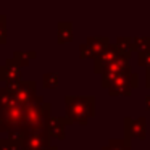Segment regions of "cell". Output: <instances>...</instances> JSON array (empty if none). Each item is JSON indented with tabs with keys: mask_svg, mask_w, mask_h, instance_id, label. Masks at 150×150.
Segmentation results:
<instances>
[{
	"mask_svg": "<svg viewBox=\"0 0 150 150\" xmlns=\"http://www.w3.org/2000/svg\"><path fill=\"white\" fill-rule=\"evenodd\" d=\"M65 111L68 124H87L95 116L94 95H65Z\"/></svg>",
	"mask_w": 150,
	"mask_h": 150,
	"instance_id": "6da1fadb",
	"label": "cell"
},
{
	"mask_svg": "<svg viewBox=\"0 0 150 150\" xmlns=\"http://www.w3.org/2000/svg\"><path fill=\"white\" fill-rule=\"evenodd\" d=\"M50 108H52V105L47 103L42 95H36L29 103L23 107V129H45L47 120L52 116Z\"/></svg>",
	"mask_w": 150,
	"mask_h": 150,
	"instance_id": "7a4b0ae2",
	"label": "cell"
},
{
	"mask_svg": "<svg viewBox=\"0 0 150 150\" xmlns=\"http://www.w3.org/2000/svg\"><path fill=\"white\" fill-rule=\"evenodd\" d=\"M137 87H139V74L129 71V73H123V74L116 76L108 84L107 91L111 97H116V95H131L132 91Z\"/></svg>",
	"mask_w": 150,
	"mask_h": 150,
	"instance_id": "3957f363",
	"label": "cell"
},
{
	"mask_svg": "<svg viewBox=\"0 0 150 150\" xmlns=\"http://www.w3.org/2000/svg\"><path fill=\"white\" fill-rule=\"evenodd\" d=\"M50 145V137L45 129L24 131V136L20 142V150H47Z\"/></svg>",
	"mask_w": 150,
	"mask_h": 150,
	"instance_id": "277c9868",
	"label": "cell"
},
{
	"mask_svg": "<svg viewBox=\"0 0 150 150\" xmlns=\"http://www.w3.org/2000/svg\"><path fill=\"white\" fill-rule=\"evenodd\" d=\"M131 71V65H129V58L123 55H118L107 68L102 71V87L107 89L108 84L113 81L116 76L123 74V73H129Z\"/></svg>",
	"mask_w": 150,
	"mask_h": 150,
	"instance_id": "5b68a950",
	"label": "cell"
},
{
	"mask_svg": "<svg viewBox=\"0 0 150 150\" xmlns=\"http://www.w3.org/2000/svg\"><path fill=\"white\" fill-rule=\"evenodd\" d=\"M123 127H124V139L123 140L126 144H129V145H131L132 137L140 139V140H144L147 137V120L144 116L136 118V120L126 116L123 120Z\"/></svg>",
	"mask_w": 150,
	"mask_h": 150,
	"instance_id": "8992f818",
	"label": "cell"
},
{
	"mask_svg": "<svg viewBox=\"0 0 150 150\" xmlns=\"http://www.w3.org/2000/svg\"><path fill=\"white\" fill-rule=\"evenodd\" d=\"M108 45H110V40H108L107 36L87 37L86 42L79 45V57H81V58H95V57L100 55Z\"/></svg>",
	"mask_w": 150,
	"mask_h": 150,
	"instance_id": "52a82bcc",
	"label": "cell"
},
{
	"mask_svg": "<svg viewBox=\"0 0 150 150\" xmlns=\"http://www.w3.org/2000/svg\"><path fill=\"white\" fill-rule=\"evenodd\" d=\"M0 81L5 84L21 81V66L13 58H7L4 65H0Z\"/></svg>",
	"mask_w": 150,
	"mask_h": 150,
	"instance_id": "ba28073f",
	"label": "cell"
},
{
	"mask_svg": "<svg viewBox=\"0 0 150 150\" xmlns=\"http://www.w3.org/2000/svg\"><path fill=\"white\" fill-rule=\"evenodd\" d=\"M37 95V82L36 81H20L18 91L15 92V100L20 105H26Z\"/></svg>",
	"mask_w": 150,
	"mask_h": 150,
	"instance_id": "9c48e42d",
	"label": "cell"
},
{
	"mask_svg": "<svg viewBox=\"0 0 150 150\" xmlns=\"http://www.w3.org/2000/svg\"><path fill=\"white\" fill-rule=\"evenodd\" d=\"M66 126H68L66 118L50 116L49 120H47L45 131H47V134H49L50 139H60V140H63V139H65V132H66Z\"/></svg>",
	"mask_w": 150,
	"mask_h": 150,
	"instance_id": "30bf717a",
	"label": "cell"
},
{
	"mask_svg": "<svg viewBox=\"0 0 150 150\" xmlns=\"http://www.w3.org/2000/svg\"><path fill=\"white\" fill-rule=\"evenodd\" d=\"M118 55H120V53H118L116 47H115L113 44H110L100 55H97L94 58V71L97 73V74H102V71H103Z\"/></svg>",
	"mask_w": 150,
	"mask_h": 150,
	"instance_id": "8fae6325",
	"label": "cell"
},
{
	"mask_svg": "<svg viewBox=\"0 0 150 150\" xmlns=\"http://www.w3.org/2000/svg\"><path fill=\"white\" fill-rule=\"evenodd\" d=\"M73 40V23L71 21H58L57 23V42L68 44Z\"/></svg>",
	"mask_w": 150,
	"mask_h": 150,
	"instance_id": "7c38bea8",
	"label": "cell"
},
{
	"mask_svg": "<svg viewBox=\"0 0 150 150\" xmlns=\"http://www.w3.org/2000/svg\"><path fill=\"white\" fill-rule=\"evenodd\" d=\"M116 47L118 53L123 57H131V52H132V37H116V42L113 44Z\"/></svg>",
	"mask_w": 150,
	"mask_h": 150,
	"instance_id": "4fadbf2b",
	"label": "cell"
},
{
	"mask_svg": "<svg viewBox=\"0 0 150 150\" xmlns=\"http://www.w3.org/2000/svg\"><path fill=\"white\" fill-rule=\"evenodd\" d=\"M36 57H37V53L34 52V50H31V52H21V50H18V52L13 53V57H11V58H13L15 62H16L18 65L23 68V66L29 65V62H31V60H34Z\"/></svg>",
	"mask_w": 150,
	"mask_h": 150,
	"instance_id": "5bb4252c",
	"label": "cell"
},
{
	"mask_svg": "<svg viewBox=\"0 0 150 150\" xmlns=\"http://www.w3.org/2000/svg\"><path fill=\"white\" fill-rule=\"evenodd\" d=\"M132 50L139 52H149L150 50V36L147 37H132Z\"/></svg>",
	"mask_w": 150,
	"mask_h": 150,
	"instance_id": "9a60e30c",
	"label": "cell"
},
{
	"mask_svg": "<svg viewBox=\"0 0 150 150\" xmlns=\"http://www.w3.org/2000/svg\"><path fill=\"white\" fill-rule=\"evenodd\" d=\"M58 74L55 71H49L42 76V82L45 89H57L58 87Z\"/></svg>",
	"mask_w": 150,
	"mask_h": 150,
	"instance_id": "2e32d148",
	"label": "cell"
},
{
	"mask_svg": "<svg viewBox=\"0 0 150 150\" xmlns=\"http://www.w3.org/2000/svg\"><path fill=\"white\" fill-rule=\"evenodd\" d=\"M102 150H131V145L123 139H110L107 145L102 147Z\"/></svg>",
	"mask_w": 150,
	"mask_h": 150,
	"instance_id": "e0dca14e",
	"label": "cell"
},
{
	"mask_svg": "<svg viewBox=\"0 0 150 150\" xmlns=\"http://www.w3.org/2000/svg\"><path fill=\"white\" fill-rule=\"evenodd\" d=\"M137 63L139 66H144V68H150V50L149 52H139L137 53Z\"/></svg>",
	"mask_w": 150,
	"mask_h": 150,
	"instance_id": "ac0fdd59",
	"label": "cell"
},
{
	"mask_svg": "<svg viewBox=\"0 0 150 150\" xmlns=\"http://www.w3.org/2000/svg\"><path fill=\"white\" fill-rule=\"evenodd\" d=\"M0 44H7V16L0 15Z\"/></svg>",
	"mask_w": 150,
	"mask_h": 150,
	"instance_id": "d6986e66",
	"label": "cell"
},
{
	"mask_svg": "<svg viewBox=\"0 0 150 150\" xmlns=\"http://www.w3.org/2000/svg\"><path fill=\"white\" fill-rule=\"evenodd\" d=\"M20 147L18 142H13L10 139H0V150H15Z\"/></svg>",
	"mask_w": 150,
	"mask_h": 150,
	"instance_id": "ffe728a7",
	"label": "cell"
},
{
	"mask_svg": "<svg viewBox=\"0 0 150 150\" xmlns=\"http://www.w3.org/2000/svg\"><path fill=\"white\" fill-rule=\"evenodd\" d=\"M145 78H147V79H145V86L150 89V68L145 69Z\"/></svg>",
	"mask_w": 150,
	"mask_h": 150,
	"instance_id": "44dd1931",
	"label": "cell"
},
{
	"mask_svg": "<svg viewBox=\"0 0 150 150\" xmlns=\"http://www.w3.org/2000/svg\"><path fill=\"white\" fill-rule=\"evenodd\" d=\"M145 108L150 111V95H147V97H145Z\"/></svg>",
	"mask_w": 150,
	"mask_h": 150,
	"instance_id": "7402d4cb",
	"label": "cell"
},
{
	"mask_svg": "<svg viewBox=\"0 0 150 150\" xmlns=\"http://www.w3.org/2000/svg\"><path fill=\"white\" fill-rule=\"evenodd\" d=\"M47 150H58V147H57V145H50Z\"/></svg>",
	"mask_w": 150,
	"mask_h": 150,
	"instance_id": "603a6c76",
	"label": "cell"
},
{
	"mask_svg": "<svg viewBox=\"0 0 150 150\" xmlns=\"http://www.w3.org/2000/svg\"><path fill=\"white\" fill-rule=\"evenodd\" d=\"M15 150H20V147H18V149H15Z\"/></svg>",
	"mask_w": 150,
	"mask_h": 150,
	"instance_id": "cb8c5ba5",
	"label": "cell"
}]
</instances>
